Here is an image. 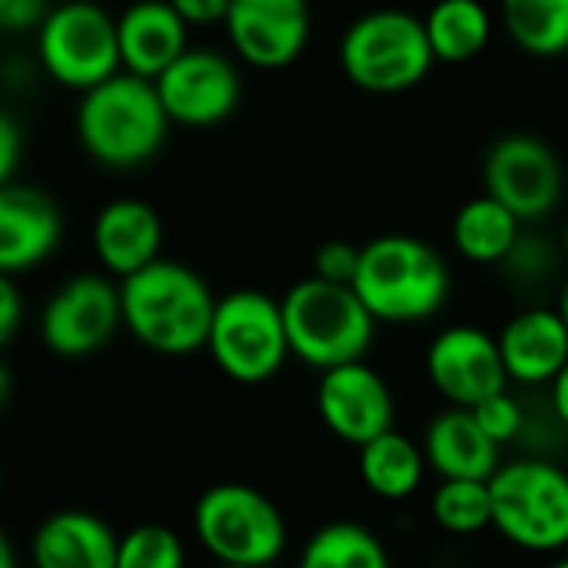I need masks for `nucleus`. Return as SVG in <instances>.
Returning <instances> with one entry per match:
<instances>
[{"mask_svg": "<svg viewBox=\"0 0 568 568\" xmlns=\"http://www.w3.org/2000/svg\"><path fill=\"white\" fill-rule=\"evenodd\" d=\"M549 403H552L556 419L568 429V363L562 366V373L549 383Z\"/></svg>", "mask_w": 568, "mask_h": 568, "instance_id": "obj_35", "label": "nucleus"}, {"mask_svg": "<svg viewBox=\"0 0 568 568\" xmlns=\"http://www.w3.org/2000/svg\"><path fill=\"white\" fill-rule=\"evenodd\" d=\"M90 243H93L100 266L110 276L126 280L160 260V250H163L160 213L150 203L133 200V196L113 200L97 213Z\"/></svg>", "mask_w": 568, "mask_h": 568, "instance_id": "obj_17", "label": "nucleus"}, {"mask_svg": "<svg viewBox=\"0 0 568 568\" xmlns=\"http://www.w3.org/2000/svg\"><path fill=\"white\" fill-rule=\"evenodd\" d=\"M190 23L173 10L170 0H136L116 17L120 33V60L126 73L156 80L166 67H173L186 50Z\"/></svg>", "mask_w": 568, "mask_h": 568, "instance_id": "obj_20", "label": "nucleus"}, {"mask_svg": "<svg viewBox=\"0 0 568 568\" xmlns=\"http://www.w3.org/2000/svg\"><path fill=\"white\" fill-rule=\"evenodd\" d=\"M426 376L433 389L459 409H476L489 396L509 389L499 336L479 326H446L426 349Z\"/></svg>", "mask_w": 568, "mask_h": 568, "instance_id": "obj_12", "label": "nucleus"}, {"mask_svg": "<svg viewBox=\"0 0 568 568\" xmlns=\"http://www.w3.org/2000/svg\"><path fill=\"white\" fill-rule=\"evenodd\" d=\"M353 290L379 323L413 326L433 320L446 306L453 276L446 260L429 243L406 233H389L363 246Z\"/></svg>", "mask_w": 568, "mask_h": 568, "instance_id": "obj_3", "label": "nucleus"}, {"mask_svg": "<svg viewBox=\"0 0 568 568\" xmlns=\"http://www.w3.org/2000/svg\"><path fill=\"white\" fill-rule=\"evenodd\" d=\"M423 23L429 47L443 63L476 60L493 37V17L483 0H436Z\"/></svg>", "mask_w": 568, "mask_h": 568, "instance_id": "obj_24", "label": "nucleus"}, {"mask_svg": "<svg viewBox=\"0 0 568 568\" xmlns=\"http://www.w3.org/2000/svg\"><path fill=\"white\" fill-rule=\"evenodd\" d=\"M296 568H393V559L373 529L353 519H336L306 539Z\"/></svg>", "mask_w": 568, "mask_h": 568, "instance_id": "obj_25", "label": "nucleus"}, {"mask_svg": "<svg viewBox=\"0 0 568 568\" xmlns=\"http://www.w3.org/2000/svg\"><path fill=\"white\" fill-rule=\"evenodd\" d=\"M503 20L513 43L532 57L568 50V0H503Z\"/></svg>", "mask_w": 568, "mask_h": 568, "instance_id": "obj_26", "label": "nucleus"}, {"mask_svg": "<svg viewBox=\"0 0 568 568\" xmlns=\"http://www.w3.org/2000/svg\"><path fill=\"white\" fill-rule=\"evenodd\" d=\"M57 203L27 183H7L0 190V273L20 276L40 266L60 246Z\"/></svg>", "mask_w": 568, "mask_h": 568, "instance_id": "obj_16", "label": "nucleus"}, {"mask_svg": "<svg viewBox=\"0 0 568 568\" xmlns=\"http://www.w3.org/2000/svg\"><path fill=\"white\" fill-rule=\"evenodd\" d=\"M429 513L433 523L449 536H479L493 529V489L483 479H439Z\"/></svg>", "mask_w": 568, "mask_h": 568, "instance_id": "obj_27", "label": "nucleus"}, {"mask_svg": "<svg viewBox=\"0 0 568 568\" xmlns=\"http://www.w3.org/2000/svg\"><path fill=\"white\" fill-rule=\"evenodd\" d=\"M486 193L506 203L523 223L546 220L562 200V163L532 133H509L486 153Z\"/></svg>", "mask_w": 568, "mask_h": 568, "instance_id": "obj_11", "label": "nucleus"}, {"mask_svg": "<svg viewBox=\"0 0 568 568\" xmlns=\"http://www.w3.org/2000/svg\"><path fill=\"white\" fill-rule=\"evenodd\" d=\"M120 536L87 509L47 516L30 539L33 568H116Z\"/></svg>", "mask_w": 568, "mask_h": 568, "instance_id": "obj_21", "label": "nucleus"}, {"mask_svg": "<svg viewBox=\"0 0 568 568\" xmlns=\"http://www.w3.org/2000/svg\"><path fill=\"white\" fill-rule=\"evenodd\" d=\"M316 413L323 426L353 449H363L376 436L396 429L393 389L366 359L320 373Z\"/></svg>", "mask_w": 568, "mask_h": 568, "instance_id": "obj_13", "label": "nucleus"}, {"mask_svg": "<svg viewBox=\"0 0 568 568\" xmlns=\"http://www.w3.org/2000/svg\"><path fill=\"white\" fill-rule=\"evenodd\" d=\"M0 568H17V559H13V546L3 539L0 542Z\"/></svg>", "mask_w": 568, "mask_h": 568, "instance_id": "obj_36", "label": "nucleus"}, {"mask_svg": "<svg viewBox=\"0 0 568 568\" xmlns=\"http://www.w3.org/2000/svg\"><path fill=\"white\" fill-rule=\"evenodd\" d=\"M546 568H568V556H559V559H552Z\"/></svg>", "mask_w": 568, "mask_h": 568, "instance_id": "obj_38", "label": "nucleus"}, {"mask_svg": "<svg viewBox=\"0 0 568 568\" xmlns=\"http://www.w3.org/2000/svg\"><path fill=\"white\" fill-rule=\"evenodd\" d=\"M206 353L216 369L240 386L273 379L293 356L283 303L260 290H233L220 296Z\"/></svg>", "mask_w": 568, "mask_h": 568, "instance_id": "obj_8", "label": "nucleus"}, {"mask_svg": "<svg viewBox=\"0 0 568 568\" xmlns=\"http://www.w3.org/2000/svg\"><path fill=\"white\" fill-rule=\"evenodd\" d=\"M339 63L366 93H403L426 80L436 53L419 17L406 10H373L346 27Z\"/></svg>", "mask_w": 568, "mask_h": 568, "instance_id": "obj_7", "label": "nucleus"}, {"mask_svg": "<svg viewBox=\"0 0 568 568\" xmlns=\"http://www.w3.org/2000/svg\"><path fill=\"white\" fill-rule=\"evenodd\" d=\"M473 413H476L479 426L489 433V439L499 443V446L516 443V439L523 436V429H526V409H523V403H519L509 389L489 396V399L479 403Z\"/></svg>", "mask_w": 568, "mask_h": 568, "instance_id": "obj_29", "label": "nucleus"}, {"mask_svg": "<svg viewBox=\"0 0 568 568\" xmlns=\"http://www.w3.org/2000/svg\"><path fill=\"white\" fill-rule=\"evenodd\" d=\"M216 568H233V566H216Z\"/></svg>", "mask_w": 568, "mask_h": 568, "instance_id": "obj_40", "label": "nucleus"}, {"mask_svg": "<svg viewBox=\"0 0 568 568\" xmlns=\"http://www.w3.org/2000/svg\"><path fill=\"white\" fill-rule=\"evenodd\" d=\"M359 453V479L366 493H373L383 503H406L413 499L429 473L423 443L409 439L399 429H389L366 443Z\"/></svg>", "mask_w": 568, "mask_h": 568, "instance_id": "obj_22", "label": "nucleus"}, {"mask_svg": "<svg viewBox=\"0 0 568 568\" xmlns=\"http://www.w3.org/2000/svg\"><path fill=\"white\" fill-rule=\"evenodd\" d=\"M519 240H523V220L489 193L463 203L453 220V243L459 256L479 266L506 263L519 246Z\"/></svg>", "mask_w": 568, "mask_h": 568, "instance_id": "obj_23", "label": "nucleus"}, {"mask_svg": "<svg viewBox=\"0 0 568 568\" xmlns=\"http://www.w3.org/2000/svg\"><path fill=\"white\" fill-rule=\"evenodd\" d=\"M20 293H17V283L13 276H3L0 280V343H10L17 326H20Z\"/></svg>", "mask_w": 568, "mask_h": 568, "instance_id": "obj_33", "label": "nucleus"}, {"mask_svg": "<svg viewBox=\"0 0 568 568\" xmlns=\"http://www.w3.org/2000/svg\"><path fill=\"white\" fill-rule=\"evenodd\" d=\"M429 473L439 479H483L489 483L503 466V446L489 439L473 409L446 406L423 433Z\"/></svg>", "mask_w": 568, "mask_h": 568, "instance_id": "obj_19", "label": "nucleus"}, {"mask_svg": "<svg viewBox=\"0 0 568 568\" xmlns=\"http://www.w3.org/2000/svg\"><path fill=\"white\" fill-rule=\"evenodd\" d=\"M20 160V126L13 123V116L0 120V183H13V170Z\"/></svg>", "mask_w": 568, "mask_h": 568, "instance_id": "obj_34", "label": "nucleus"}, {"mask_svg": "<svg viewBox=\"0 0 568 568\" xmlns=\"http://www.w3.org/2000/svg\"><path fill=\"white\" fill-rule=\"evenodd\" d=\"M123 326L140 346L160 356H190L206 349L216 296L206 280L176 260H156L120 280Z\"/></svg>", "mask_w": 568, "mask_h": 568, "instance_id": "obj_1", "label": "nucleus"}, {"mask_svg": "<svg viewBox=\"0 0 568 568\" xmlns=\"http://www.w3.org/2000/svg\"><path fill=\"white\" fill-rule=\"evenodd\" d=\"M193 539L216 562L276 568L290 546L280 506L246 483H216L193 506Z\"/></svg>", "mask_w": 568, "mask_h": 568, "instance_id": "obj_5", "label": "nucleus"}, {"mask_svg": "<svg viewBox=\"0 0 568 568\" xmlns=\"http://www.w3.org/2000/svg\"><path fill=\"white\" fill-rule=\"evenodd\" d=\"M123 326L120 286L100 273L70 276L40 310V343L60 359L103 349Z\"/></svg>", "mask_w": 568, "mask_h": 568, "instance_id": "obj_10", "label": "nucleus"}, {"mask_svg": "<svg viewBox=\"0 0 568 568\" xmlns=\"http://www.w3.org/2000/svg\"><path fill=\"white\" fill-rule=\"evenodd\" d=\"M493 529L532 556L568 549V473L552 459H513L489 479Z\"/></svg>", "mask_w": 568, "mask_h": 568, "instance_id": "obj_6", "label": "nucleus"}, {"mask_svg": "<svg viewBox=\"0 0 568 568\" xmlns=\"http://www.w3.org/2000/svg\"><path fill=\"white\" fill-rule=\"evenodd\" d=\"M562 250H566V256H568V220H566V226H562Z\"/></svg>", "mask_w": 568, "mask_h": 568, "instance_id": "obj_39", "label": "nucleus"}, {"mask_svg": "<svg viewBox=\"0 0 568 568\" xmlns=\"http://www.w3.org/2000/svg\"><path fill=\"white\" fill-rule=\"evenodd\" d=\"M559 313H562V320H566V326H568V280H566V286H562V293H559V306H556Z\"/></svg>", "mask_w": 568, "mask_h": 568, "instance_id": "obj_37", "label": "nucleus"}, {"mask_svg": "<svg viewBox=\"0 0 568 568\" xmlns=\"http://www.w3.org/2000/svg\"><path fill=\"white\" fill-rule=\"evenodd\" d=\"M509 383L549 386L568 363V326L559 310H519L499 333Z\"/></svg>", "mask_w": 568, "mask_h": 568, "instance_id": "obj_18", "label": "nucleus"}, {"mask_svg": "<svg viewBox=\"0 0 568 568\" xmlns=\"http://www.w3.org/2000/svg\"><path fill=\"white\" fill-rule=\"evenodd\" d=\"M116 568H186V542L160 523L133 526L120 536Z\"/></svg>", "mask_w": 568, "mask_h": 568, "instance_id": "obj_28", "label": "nucleus"}, {"mask_svg": "<svg viewBox=\"0 0 568 568\" xmlns=\"http://www.w3.org/2000/svg\"><path fill=\"white\" fill-rule=\"evenodd\" d=\"M359 256H363V246H353L346 240H329L313 256V276L329 280V283H349L353 286L356 270H359Z\"/></svg>", "mask_w": 568, "mask_h": 568, "instance_id": "obj_30", "label": "nucleus"}, {"mask_svg": "<svg viewBox=\"0 0 568 568\" xmlns=\"http://www.w3.org/2000/svg\"><path fill=\"white\" fill-rule=\"evenodd\" d=\"M47 3L43 0H0V23L10 33H23V30H40V23L47 20Z\"/></svg>", "mask_w": 568, "mask_h": 568, "instance_id": "obj_31", "label": "nucleus"}, {"mask_svg": "<svg viewBox=\"0 0 568 568\" xmlns=\"http://www.w3.org/2000/svg\"><path fill=\"white\" fill-rule=\"evenodd\" d=\"M170 123L156 83L126 70L87 90L77 106V136L83 150L110 170H133L153 160Z\"/></svg>", "mask_w": 568, "mask_h": 568, "instance_id": "obj_2", "label": "nucleus"}, {"mask_svg": "<svg viewBox=\"0 0 568 568\" xmlns=\"http://www.w3.org/2000/svg\"><path fill=\"white\" fill-rule=\"evenodd\" d=\"M153 83L160 90L170 120L183 126L223 123L240 106V93H243L233 60L210 47H190Z\"/></svg>", "mask_w": 568, "mask_h": 568, "instance_id": "obj_14", "label": "nucleus"}, {"mask_svg": "<svg viewBox=\"0 0 568 568\" xmlns=\"http://www.w3.org/2000/svg\"><path fill=\"white\" fill-rule=\"evenodd\" d=\"M223 27L240 60L260 70H283L303 53L310 40V3L233 0Z\"/></svg>", "mask_w": 568, "mask_h": 568, "instance_id": "obj_15", "label": "nucleus"}, {"mask_svg": "<svg viewBox=\"0 0 568 568\" xmlns=\"http://www.w3.org/2000/svg\"><path fill=\"white\" fill-rule=\"evenodd\" d=\"M170 3L190 27H206V23H226L233 0H170Z\"/></svg>", "mask_w": 568, "mask_h": 568, "instance_id": "obj_32", "label": "nucleus"}, {"mask_svg": "<svg viewBox=\"0 0 568 568\" xmlns=\"http://www.w3.org/2000/svg\"><path fill=\"white\" fill-rule=\"evenodd\" d=\"M37 57L60 87L87 93L123 70L116 17L93 0H63L37 30Z\"/></svg>", "mask_w": 568, "mask_h": 568, "instance_id": "obj_9", "label": "nucleus"}, {"mask_svg": "<svg viewBox=\"0 0 568 568\" xmlns=\"http://www.w3.org/2000/svg\"><path fill=\"white\" fill-rule=\"evenodd\" d=\"M283 320L293 356L310 369H336L366 359L376 343L379 320L349 283L306 276L286 290Z\"/></svg>", "mask_w": 568, "mask_h": 568, "instance_id": "obj_4", "label": "nucleus"}]
</instances>
